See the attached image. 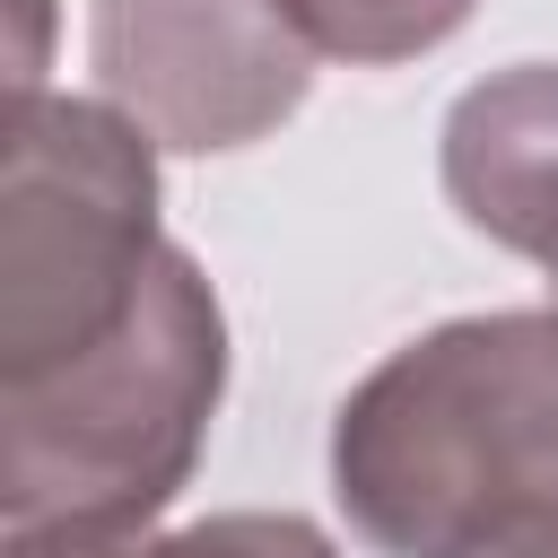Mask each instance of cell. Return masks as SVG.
Listing matches in <instances>:
<instances>
[{"label":"cell","mask_w":558,"mask_h":558,"mask_svg":"<svg viewBox=\"0 0 558 558\" xmlns=\"http://www.w3.org/2000/svg\"><path fill=\"white\" fill-rule=\"evenodd\" d=\"M558 488V305L401 340L331 410V497L384 558H453Z\"/></svg>","instance_id":"2"},{"label":"cell","mask_w":558,"mask_h":558,"mask_svg":"<svg viewBox=\"0 0 558 558\" xmlns=\"http://www.w3.org/2000/svg\"><path fill=\"white\" fill-rule=\"evenodd\" d=\"M9 558H340V541L305 514H262V506H235V514H201L183 532H140V541H113V549H9Z\"/></svg>","instance_id":"7"},{"label":"cell","mask_w":558,"mask_h":558,"mask_svg":"<svg viewBox=\"0 0 558 558\" xmlns=\"http://www.w3.org/2000/svg\"><path fill=\"white\" fill-rule=\"evenodd\" d=\"M453 558H558V488L532 497L523 514H506L497 532H480V541L453 549Z\"/></svg>","instance_id":"8"},{"label":"cell","mask_w":558,"mask_h":558,"mask_svg":"<svg viewBox=\"0 0 558 558\" xmlns=\"http://www.w3.org/2000/svg\"><path fill=\"white\" fill-rule=\"evenodd\" d=\"M279 9L296 17V35L323 61L384 70V61H418V52L453 44L480 0H279Z\"/></svg>","instance_id":"6"},{"label":"cell","mask_w":558,"mask_h":558,"mask_svg":"<svg viewBox=\"0 0 558 558\" xmlns=\"http://www.w3.org/2000/svg\"><path fill=\"white\" fill-rule=\"evenodd\" d=\"M157 140L105 96H9L0 384L87 357L157 270Z\"/></svg>","instance_id":"3"},{"label":"cell","mask_w":558,"mask_h":558,"mask_svg":"<svg viewBox=\"0 0 558 558\" xmlns=\"http://www.w3.org/2000/svg\"><path fill=\"white\" fill-rule=\"evenodd\" d=\"M227 401V314L183 244L157 253L113 340L0 384V549L140 541L201 471Z\"/></svg>","instance_id":"1"},{"label":"cell","mask_w":558,"mask_h":558,"mask_svg":"<svg viewBox=\"0 0 558 558\" xmlns=\"http://www.w3.org/2000/svg\"><path fill=\"white\" fill-rule=\"evenodd\" d=\"M445 201L471 235L523 253L558 305V61H514L453 96Z\"/></svg>","instance_id":"5"},{"label":"cell","mask_w":558,"mask_h":558,"mask_svg":"<svg viewBox=\"0 0 558 558\" xmlns=\"http://www.w3.org/2000/svg\"><path fill=\"white\" fill-rule=\"evenodd\" d=\"M314 61L279 0H87L96 96L183 157L270 140L305 105Z\"/></svg>","instance_id":"4"}]
</instances>
